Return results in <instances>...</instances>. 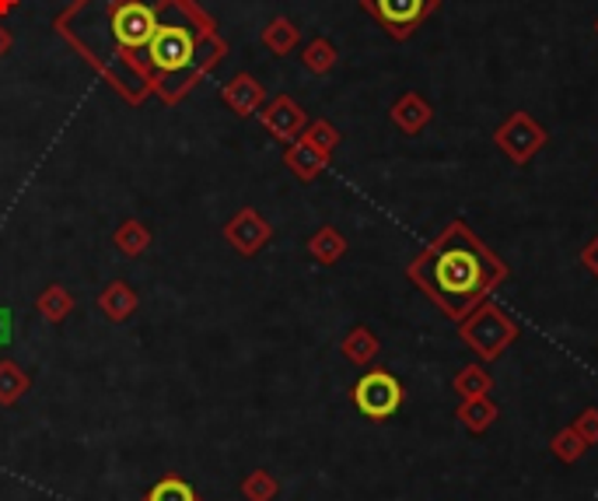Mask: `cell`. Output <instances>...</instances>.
Segmentation results:
<instances>
[{
  "label": "cell",
  "mask_w": 598,
  "mask_h": 501,
  "mask_svg": "<svg viewBox=\"0 0 598 501\" xmlns=\"http://www.w3.org/2000/svg\"><path fill=\"white\" fill-rule=\"evenodd\" d=\"M14 8H18V0H0V14H8Z\"/></svg>",
  "instance_id": "f546056e"
},
{
  "label": "cell",
  "mask_w": 598,
  "mask_h": 501,
  "mask_svg": "<svg viewBox=\"0 0 598 501\" xmlns=\"http://www.w3.org/2000/svg\"><path fill=\"white\" fill-rule=\"evenodd\" d=\"M36 309H39V316L46 323H63L71 316V309H74V295L67 288H60V285H50L36 299Z\"/></svg>",
  "instance_id": "d6986e66"
},
{
  "label": "cell",
  "mask_w": 598,
  "mask_h": 501,
  "mask_svg": "<svg viewBox=\"0 0 598 501\" xmlns=\"http://www.w3.org/2000/svg\"><path fill=\"white\" fill-rule=\"evenodd\" d=\"M11 46H14V39H11V33L4 25H0V57H8L11 53Z\"/></svg>",
  "instance_id": "f1b7e54d"
},
{
  "label": "cell",
  "mask_w": 598,
  "mask_h": 501,
  "mask_svg": "<svg viewBox=\"0 0 598 501\" xmlns=\"http://www.w3.org/2000/svg\"><path fill=\"white\" fill-rule=\"evenodd\" d=\"M225 239H228L234 249H239L242 256H256L259 249L273 239V228H270V222H266V217H263L259 211L242 208V211L228 222Z\"/></svg>",
  "instance_id": "52a82bcc"
},
{
  "label": "cell",
  "mask_w": 598,
  "mask_h": 501,
  "mask_svg": "<svg viewBox=\"0 0 598 501\" xmlns=\"http://www.w3.org/2000/svg\"><path fill=\"white\" fill-rule=\"evenodd\" d=\"M595 33H598V22H595Z\"/></svg>",
  "instance_id": "4dcf8cb0"
},
{
  "label": "cell",
  "mask_w": 598,
  "mask_h": 501,
  "mask_svg": "<svg viewBox=\"0 0 598 501\" xmlns=\"http://www.w3.org/2000/svg\"><path fill=\"white\" fill-rule=\"evenodd\" d=\"M259 120H263V127L270 130L277 140H297L305 134V127H308V116H305V109L297 105L291 96H277L273 102H266L263 109H259Z\"/></svg>",
  "instance_id": "ba28073f"
},
{
  "label": "cell",
  "mask_w": 598,
  "mask_h": 501,
  "mask_svg": "<svg viewBox=\"0 0 598 501\" xmlns=\"http://www.w3.org/2000/svg\"><path fill=\"white\" fill-rule=\"evenodd\" d=\"M220 99L231 109L234 116H252L259 113L263 102H266V91L252 74H234L231 82L220 88Z\"/></svg>",
  "instance_id": "9c48e42d"
},
{
  "label": "cell",
  "mask_w": 598,
  "mask_h": 501,
  "mask_svg": "<svg viewBox=\"0 0 598 501\" xmlns=\"http://www.w3.org/2000/svg\"><path fill=\"white\" fill-rule=\"evenodd\" d=\"M378 348H382V343H378V337L368 330V326H354L340 343V351L351 365H371L378 358Z\"/></svg>",
  "instance_id": "5bb4252c"
},
{
  "label": "cell",
  "mask_w": 598,
  "mask_h": 501,
  "mask_svg": "<svg viewBox=\"0 0 598 501\" xmlns=\"http://www.w3.org/2000/svg\"><path fill=\"white\" fill-rule=\"evenodd\" d=\"M297 39H302V33H297V25L291 18H273L270 25L263 28V46L273 57H288L297 46Z\"/></svg>",
  "instance_id": "2e32d148"
},
{
  "label": "cell",
  "mask_w": 598,
  "mask_h": 501,
  "mask_svg": "<svg viewBox=\"0 0 598 501\" xmlns=\"http://www.w3.org/2000/svg\"><path fill=\"white\" fill-rule=\"evenodd\" d=\"M354 406L371 421H385L403 406V383L385 368H371L354 386Z\"/></svg>",
  "instance_id": "5b68a950"
},
{
  "label": "cell",
  "mask_w": 598,
  "mask_h": 501,
  "mask_svg": "<svg viewBox=\"0 0 598 501\" xmlns=\"http://www.w3.org/2000/svg\"><path fill=\"white\" fill-rule=\"evenodd\" d=\"M549 449H554V456H557L560 463H577V460L588 452V442H585V438H581L574 428H563V431L554 435V442H549Z\"/></svg>",
  "instance_id": "603a6c76"
},
{
  "label": "cell",
  "mask_w": 598,
  "mask_h": 501,
  "mask_svg": "<svg viewBox=\"0 0 598 501\" xmlns=\"http://www.w3.org/2000/svg\"><path fill=\"white\" fill-rule=\"evenodd\" d=\"M406 277L445 312L462 323L486 295L508 280L504 263L466 222H451L423 253L406 267Z\"/></svg>",
  "instance_id": "6da1fadb"
},
{
  "label": "cell",
  "mask_w": 598,
  "mask_h": 501,
  "mask_svg": "<svg viewBox=\"0 0 598 501\" xmlns=\"http://www.w3.org/2000/svg\"><path fill=\"white\" fill-rule=\"evenodd\" d=\"M581 263H585V271L591 277H598V235H595V239L585 249H581Z\"/></svg>",
  "instance_id": "4316f807"
},
{
  "label": "cell",
  "mask_w": 598,
  "mask_h": 501,
  "mask_svg": "<svg viewBox=\"0 0 598 501\" xmlns=\"http://www.w3.org/2000/svg\"><path fill=\"white\" fill-rule=\"evenodd\" d=\"M302 137L308 140V145L319 148V151H326V154H333L336 145H340V130H336L329 120H315V123H308Z\"/></svg>",
  "instance_id": "d4e9b609"
},
{
  "label": "cell",
  "mask_w": 598,
  "mask_h": 501,
  "mask_svg": "<svg viewBox=\"0 0 598 501\" xmlns=\"http://www.w3.org/2000/svg\"><path fill=\"white\" fill-rule=\"evenodd\" d=\"M494 140H497V148L508 154L514 165H529L535 154L546 148L549 134L539 127V123H535L532 113H522V109H518V113H511L508 120L500 123Z\"/></svg>",
  "instance_id": "8992f818"
},
{
  "label": "cell",
  "mask_w": 598,
  "mask_h": 501,
  "mask_svg": "<svg viewBox=\"0 0 598 501\" xmlns=\"http://www.w3.org/2000/svg\"><path fill=\"white\" fill-rule=\"evenodd\" d=\"M455 393H459L462 400L469 397H491L494 393V379H491V372L480 368V365H469L462 368L459 375H455Z\"/></svg>",
  "instance_id": "ffe728a7"
},
{
  "label": "cell",
  "mask_w": 598,
  "mask_h": 501,
  "mask_svg": "<svg viewBox=\"0 0 598 501\" xmlns=\"http://www.w3.org/2000/svg\"><path fill=\"white\" fill-rule=\"evenodd\" d=\"M113 246L123 256H140L151 249V228L144 222H123L113 235Z\"/></svg>",
  "instance_id": "ac0fdd59"
},
{
  "label": "cell",
  "mask_w": 598,
  "mask_h": 501,
  "mask_svg": "<svg viewBox=\"0 0 598 501\" xmlns=\"http://www.w3.org/2000/svg\"><path fill=\"white\" fill-rule=\"evenodd\" d=\"M144 501H200V494H196L193 488H189V484H186L182 477L168 474V477H162V480L154 484Z\"/></svg>",
  "instance_id": "7402d4cb"
},
{
  "label": "cell",
  "mask_w": 598,
  "mask_h": 501,
  "mask_svg": "<svg viewBox=\"0 0 598 501\" xmlns=\"http://www.w3.org/2000/svg\"><path fill=\"white\" fill-rule=\"evenodd\" d=\"M581 438H585L588 446H595L598 442V411L595 406H585V411H581L577 417H574V425H571Z\"/></svg>",
  "instance_id": "484cf974"
},
{
  "label": "cell",
  "mask_w": 598,
  "mask_h": 501,
  "mask_svg": "<svg viewBox=\"0 0 598 501\" xmlns=\"http://www.w3.org/2000/svg\"><path fill=\"white\" fill-rule=\"evenodd\" d=\"M389 116H392V123H396L403 134H420L434 120V109H431L428 99L417 96V91H406V96L392 105Z\"/></svg>",
  "instance_id": "8fae6325"
},
{
  "label": "cell",
  "mask_w": 598,
  "mask_h": 501,
  "mask_svg": "<svg viewBox=\"0 0 598 501\" xmlns=\"http://www.w3.org/2000/svg\"><path fill=\"white\" fill-rule=\"evenodd\" d=\"M280 491V484L273 474H266V469H252V474L242 480V498L245 501H273Z\"/></svg>",
  "instance_id": "cb8c5ba5"
},
{
  "label": "cell",
  "mask_w": 598,
  "mask_h": 501,
  "mask_svg": "<svg viewBox=\"0 0 598 501\" xmlns=\"http://www.w3.org/2000/svg\"><path fill=\"white\" fill-rule=\"evenodd\" d=\"M11 334H14V316H11V309L0 305V348L11 343Z\"/></svg>",
  "instance_id": "83f0119b"
},
{
  "label": "cell",
  "mask_w": 598,
  "mask_h": 501,
  "mask_svg": "<svg viewBox=\"0 0 598 501\" xmlns=\"http://www.w3.org/2000/svg\"><path fill=\"white\" fill-rule=\"evenodd\" d=\"M28 372L18 362H0V406H14L28 393Z\"/></svg>",
  "instance_id": "e0dca14e"
},
{
  "label": "cell",
  "mask_w": 598,
  "mask_h": 501,
  "mask_svg": "<svg viewBox=\"0 0 598 501\" xmlns=\"http://www.w3.org/2000/svg\"><path fill=\"white\" fill-rule=\"evenodd\" d=\"M99 4L102 18L109 25V39H113V57H126V53H137L144 50L148 53V42L157 33V8H165L168 0L162 4H148V0H91Z\"/></svg>",
  "instance_id": "7a4b0ae2"
},
{
  "label": "cell",
  "mask_w": 598,
  "mask_h": 501,
  "mask_svg": "<svg viewBox=\"0 0 598 501\" xmlns=\"http://www.w3.org/2000/svg\"><path fill=\"white\" fill-rule=\"evenodd\" d=\"M459 337L466 340V348H472L483 358V362H497V358L518 340V323L500 305L480 302L459 323Z\"/></svg>",
  "instance_id": "3957f363"
},
{
  "label": "cell",
  "mask_w": 598,
  "mask_h": 501,
  "mask_svg": "<svg viewBox=\"0 0 598 501\" xmlns=\"http://www.w3.org/2000/svg\"><path fill=\"white\" fill-rule=\"evenodd\" d=\"M360 8H365L392 39L403 42L441 8V0H360Z\"/></svg>",
  "instance_id": "277c9868"
},
{
  "label": "cell",
  "mask_w": 598,
  "mask_h": 501,
  "mask_svg": "<svg viewBox=\"0 0 598 501\" xmlns=\"http://www.w3.org/2000/svg\"><path fill=\"white\" fill-rule=\"evenodd\" d=\"M336 60H340V53H336V46L329 39H311L302 50V64L311 74H329L336 67Z\"/></svg>",
  "instance_id": "44dd1931"
},
{
  "label": "cell",
  "mask_w": 598,
  "mask_h": 501,
  "mask_svg": "<svg viewBox=\"0 0 598 501\" xmlns=\"http://www.w3.org/2000/svg\"><path fill=\"white\" fill-rule=\"evenodd\" d=\"M137 291L126 285V280H113V285H105L102 295H99V309H102V316L105 320H113V323H126L137 312Z\"/></svg>",
  "instance_id": "7c38bea8"
},
{
  "label": "cell",
  "mask_w": 598,
  "mask_h": 501,
  "mask_svg": "<svg viewBox=\"0 0 598 501\" xmlns=\"http://www.w3.org/2000/svg\"><path fill=\"white\" fill-rule=\"evenodd\" d=\"M455 417L462 421V428L472 431V435H483L486 428L494 425V421L500 417L497 403L491 397H469L459 403V411H455Z\"/></svg>",
  "instance_id": "4fadbf2b"
},
{
  "label": "cell",
  "mask_w": 598,
  "mask_h": 501,
  "mask_svg": "<svg viewBox=\"0 0 598 501\" xmlns=\"http://www.w3.org/2000/svg\"><path fill=\"white\" fill-rule=\"evenodd\" d=\"M308 253H311L315 263H322V267H333V263H340L343 253H346V239H343V235H340L336 228L322 225V228L308 239Z\"/></svg>",
  "instance_id": "9a60e30c"
},
{
  "label": "cell",
  "mask_w": 598,
  "mask_h": 501,
  "mask_svg": "<svg viewBox=\"0 0 598 501\" xmlns=\"http://www.w3.org/2000/svg\"><path fill=\"white\" fill-rule=\"evenodd\" d=\"M283 165L294 172V179L311 183V179H319L322 172L329 168V154L319 151L315 145H308L305 137H297V140H291V145H288V151H283Z\"/></svg>",
  "instance_id": "30bf717a"
}]
</instances>
